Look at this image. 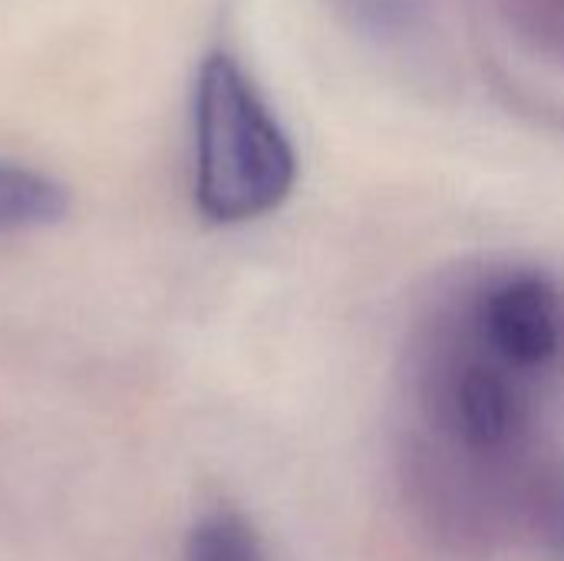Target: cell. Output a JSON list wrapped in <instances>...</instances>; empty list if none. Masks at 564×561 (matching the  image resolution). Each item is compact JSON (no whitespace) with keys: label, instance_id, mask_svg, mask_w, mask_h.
<instances>
[{"label":"cell","instance_id":"cell-1","mask_svg":"<svg viewBox=\"0 0 564 561\" xmlns=\"http://www.w3.org/2000/svg\"><path fill=\"white\" fill-rule=\"evenodd\" d=\"M297 155L248 73L215 53L195 83V202L215 225H245L288 202Z\"/></svg>","mask_w":564,"mask_h":561},{"label":"cell","instance_id":"cell-2","mask_svg":"<svg viewBox=\"0 0 564 561\" xmlns=\"http://www.w3.org/2000/svg\"><path fill=\"white\" fill-rule=\"evenodd\" d=\"M69 208L66 188L26 165L0 162V238L56 225Z\"/></svg>","mask_w":564,"mask_h":561},{"label":"cell","instance_id":"cell-3","mask_svg":"<svg viewBox=\"0 0 564 561\" xmlns=\"http://www.w3.org/2000/svg\"><path fill=\"white\" fill-rule=\"evenodd\" d=\"M185 561H271L254 526L231 513H208L185 542Z\"/></svg>","mask_w":564,"mask_h":561}]
</instances>
